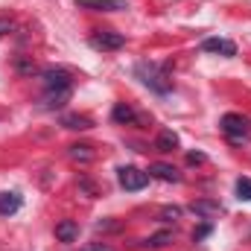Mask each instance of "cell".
I'll return each mask as SVG.
<instances>
[{
    "label": "cell",
    "instance_id": "8fae6325",
    "mask_svg": "<svg viewBox=\"0 0 251 251\" xmlns=\"http://www.w3.org/2000/svg\"><path fill=\"white\" fill-rule=\"evenodd\" d=\"M155 149L158 152H176L178 149V134L173 128H164L158 137H155Z\"/></svg>",
    "mask_w": 251,
    "mask_h": 251
},
{
    "label": "cell",
    "instance_id": "603a6c76",
    "mask_svg": "<svg viewBox=\"0 0 251 251\" xmlns=\"http://www.w3.org/2000/svg\"><path fill=\"white\" fill-rule=\"evenodd\" d=\"M88 251H111V249H108V246H97V243H94V246H88Z\"/></svg>",
    "mask_w": 251,
    "mask_h": 251
},
{
    "label": "cell",
    "instance_id": "9a60e30c",
    "mask_svg": "<svg viewBox=\"0 0 251 251\" xmlns=\"http://www.w3.org/2000/svg\"><path fill=\"white\" fill-rule=\"evenodd\" d=\"M62 126L64 128H73V131H85V128H91V117H82V114H64L62 117Z\"/></svg>",
    "mask_w": 251,
    "mask_h": 251
},
{
    "label": "cell",
    "instance_id": "52a82bcc",
    "mask_svg": "<svg viewBox=\"0 0 251 251\" xmlns=\"http://www.w3.org/2000/svg\"><path fill=\"white\" fill-rule=\"evenodd\" d=\"M190 210H193L196 216H201V219H216V216L222 213V204H219V201H210V199H199V201L190 204Z\"/></svg>",
    "mask_w": 251,
    "mask_h": 251
},
{
    "label": "cell",
    "instance_id": "2e32d148",
    "mask_svg": "<svg viewBox=\"0 0 251 251\" xmlns=\"http://www.w3.org/2000/svg\"><path fill=\"white\" fill-rule=\"evenodd\" d=\"M67 100H70V88H62V91H47L44 105H47V108H62Z\"/></svg>",
    "mask_w": 251,
    "mask_h": 251
},
{
    "label": "cell",
    "instance_id": "5b68a950",
    "mask_svg": "<svg viewBox=\"0 0 251 251\" xmlns=\"http://www.w3.org/2000/svg\"><path fill=\"white\" fill-rule=\"evenodd\" d=\"M41 79H44V91H62V88H70L73 85L70 73L62 70V67H47L41 73Z\"/></svg>",
    "mask_w": 251,
    "mask_h": 251
},
{
    "label": "cell",
    "instance_id": "7a4b0ae2",
    "mask_svg": "<svg viewBox=\"0 0 251 251\" xmlns=\"http://www.w3.org/2000/svg\"><path fill=\"white\" fill-rule=\"evenodd\" d=\"M222 131H225L231 140L243 143V140L251 137V120L243 117V114H225V117H222Z\"/></svg>",
    "mask_w": 251,
    "mask_h": 251
},
{
    "label": "cell",
    "instance_id": "ffe728a7",
    "mask_svg": "<svg viewBox=\"0 0 251 251\" xmlns=\"http://www.w3.org/2000/svg\"><path fill=\"white\" fill-rule=\"evenodd\" d=\"M15 29V21L12 18H0V35H6V32H12Z\"/></svg>",
    "mask_w": 251,
    "mask_h": 251
},
{
    "label": "cell",
    "instance_id": "d6986e66",
    "mask_svg": "<svg viewBox=\"0 0 251 251\" xmlns=\"http://www.w3.org/2000/svg\"><path fill=\"white\" fill-rule=\"evenodd\" d=\"M178 216H181V207H164L161 210V219H167V222L170 219H178Z\"/></svg>",
    "mask_w": 251,
    "mask_h": 251
},
{
    "label": "cell",
    "instance_id": "277c9868",
    "mask_svg": "<svg viewBox=\"0 0 251 251\" xmlns=\"http://www.w3.org/2000/svg\"><path fill=\"white\" fill-rule=\"evenodd\" d=\"M126 44V38L120 32H111V29H100L91 35V47L94 50H120Z\"/></svg>",
    "mask_w": 251,
    "mask_h": 251
},
{
    "label": "cell",
    "instance_id": "6da1fadb",
    "mask_svg": "<svg viewBox=\"0 0 251 251\" xmlns=\"http://www.w3.org/2000/svg\"><path fill=\"white\" fill-rule=\"evenodd\" d=\"M134 73L140 76V82H143L146 88H152V91H158V94H170V88H173V79L167 76V70L158 67V64H152V62H140L134 67Z\"/></svg>",
    "mask_w": 251,
    "mask_h": 251
},
{
    "label": "cell",
    "instance_id": "7402d4cb",
    "mask_svg": "<svg viewBox=\"0 0 251 251\" xmlns=\"http://www.w3.org/2000/svg\"><path fill=\"white\" fill-rule=\"evenodd\" d=\"M207 234H210V225H204V228H199V231L193 234V240H204Z\"/></svg>",
    "mask_w": 251,
    "mask_h": 251
},
{
    "label": "cell",
    "instance_id": "ba28073f",
    "mask_svg": "<svg viewBox=\"0 0 251 251\" xmlns=\"http://www.w3.org/2000/svg\"><path fill=\"white\" fill-rule=\"evenodd\" d=\"M76 6L94 12H114V9H126V0H76Z\"/></svg>",
    "mask_w": 251,
    "mask_h": 251
},
{
    "label": "cell",
    "instance_id": "e0dca14e",
    "mask_svg": "<svg viewBox=\"0 0 251 251\" xmlns=\"http://www.w3.org/2000/svg\"><path fill=\"white\" fill-rule=\"evenodd\" d=\"M237 196L243 201H251V178H237Z\"/></svg>",
    "mask_w": 251,
    "mask_h": 251
},
{
    "label": "cell",
    "instance_id": "7c38bea8",
    "mask_svg": "<svg viewBox=\"0 0 251 251\" xmlns=\"http://www.w3.org/2000/svg\"><path fill=\"white\" fill-rule=\"evenodd\" d=\"M67 155H70L73 161H79V164H91V161L97 158L94 146H88V143H73V146L67 149Z\"/></svg>",
    "mask_w": 251,
    "mask_h": 251
},
{
    "label": "cell",
    "instance_id": "4fadbf2b",
    "mask_svg": "<svg viewBox=\"0 0 251 251\" xmlns=\"http://www.w3.org/2000/svg\"><path fill=\"white\" fill-rule=\"evenodd\" d=\"M111 117L117 120V123H140V117H137V111L131 108V105H126V102H120V105H114V111H111Z\"/></svg>",
    "mask_w": 251,
    "mask_h": 251
},
{
    "label": "cell",
    "instance_id": "ac0fdd59",
    "mask_svg": "<svg viewBox=\"0 0 251 251\" xmlns=\"http://www.w3.org/2000/svg\"><path fill=\"white\" fill-rule=\"evenodd\" d=\"M170 240H173V234H170V231H164V234H155V237H149L143 246H155V249H158V246H167Z\"/></svg>",
    "mask_w": 251,
    "mask_h": 251
},
{
    "label": "cell",
    "instance_id": "44dd1931",
    "mask_svg": "<svg viewBox=\"0 0 251 251\" xmlns=\"http://www.w3.org/2000/svg\"><path fill=\"white\" fill-rule=\"evenodd\" d=\"M187 164H204V155H201V152H190Z\"/></svg>",
    "mask_w": 251,
    "mask_h": 251
},
{
    "label": "cell",
    "instance_id": "30bf717a",
    "mask_svg": "<svg viewBox=\"0 0 251 251\" xmlns=\"http://www.w3.org/2000/svg\"><path fill=\"white\" fill-rule=\"evenodd\" d=\"M21 204H24L21 193H0V216H12V213H18Z\"/></svg>",
    "mask_w": 251,
    "mask_h": 251
},
{
    "label": "cell",
    "instance_id": "9c48e42d",
    "mask_svg": "<svg viewBox=\"0 0 251 251\" xmlns=\"http://www.w3.org/2000/svg\"><path fill=\"white\" fill-rule=\"evenodd\" d=\"M149 178H161V181H181V176H178V170L176 167H170V164H152L149 167Z\"/></svg>",
    "mask_w": 251,
    "mask_h": 251
},
{
    "label": "cell",
    "instance_id": "5bb4252c",
    "mask_svg": "<svg viewBox=\"0 0 251 251\" xmlns=\"http://www.w3.org/2000/svg\"><path fill=\"white\" fill-rule=\"evenodd\" d=\"M56 237L62 240V243H73L76 237H79V225L76 222H70V219H64L56 225Z\"/></svg>",
    "mask_w": 251,
    "mask_h": 251
},
{
    "label": "cell",
    "instance_id": "8992f818",
    "mask_svg": "<svg viewBox=\"0 0 251 251\" xmlns=\"http://www.w3.org/2000/svg\"><path fill=\"white\" fill-rule=\"evenodd\" d=\"M201 50H204V53H219V56H225V59L237 56V44L228 41V38H204V41H201Z\"/></svg>",
    "mask_w": 251,
    "mask_h": 251
},
{
    "label": "cell",
    "instance_id": "3957f363",
    "mask_svg": "<svg viewBox=\"0 0 251 251\" xmlns=\"http://www.w3.org/2000/svg\"><path fill=\"white\" fill-rule=\"evenodd\" d=\"M117 181H120L123 190L137 193V190H143L149 184V173H143V170H137V167H120V170H117Z\"/></svg>",
    "mask_w": 251,
    "mask_h": 251
}]
</instances>
